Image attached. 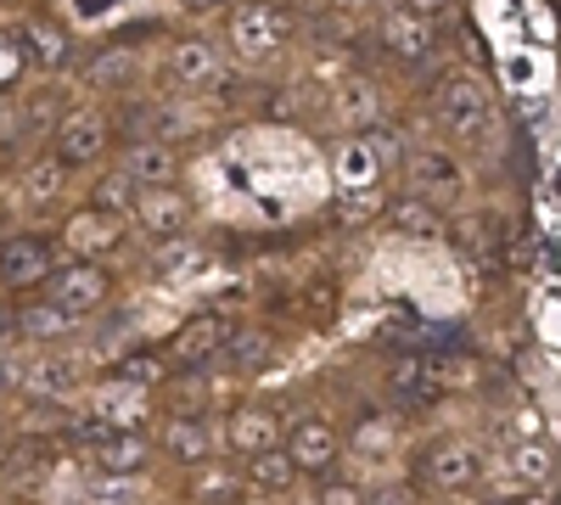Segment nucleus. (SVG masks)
Listing matches in <instances>:
<instances>
[{"mask_svg":"<svg viewBox=\"0 0 561 505\" xmlns=\"http://www.w3.org/2000/svg\"><path fill=\"white\" fill-rule=\"evenodd\" d=\"M433 118L455 135V141H483V135L494 129V96H489V84L478 73H449L438 79L433 90Z\"/></svg>","mask_w":561,"mask_h":505,"instance_id":"nucleus-1","label":"nucleus"},{"mask_svg":"<svg viewBox=\"0 0 561 505\" xmlns=\"http://www.w3.org/2000/svg\"><path fill=\"white\" fill-rule=\"evenodd\" d=\"M73 438H79L96 478H140L147 472V438H140V427H107V422L90 416Z\"/></svg>","mask_w":561,"mask_h":505,"instance_id":"nucleus-2","label":"nucleus"},{"mask_svg":"<svg viewBox=\"0 0 561 505\" xmlns=\"http://www.w3.org/2000/svg\"><path fill=\"white\" fill-rule=\"evenodd\" d=\"M293 39V18L275 7V0H242L237 12H230V51L242 62H270L287 51Z\"/></svg>","mask_w":561,"mask_h":505,"instance_id":"nucleus-3","label":"nucleus"},{"mask_svg":"<svg viewBox=\"0 0 561 505\" xmlns=\"http://www.w3.org/2000/svg\"><path fill=\"white\" fill-rule=\"evenodd\" d=\"M107 292H113L107 269L90 264V259H73V264L45 275V303H57L68 320H90V314L107 303Z\"/></svg>","mask_w":561,"mask_h":505,"instance_id":"nucleus-4","label":"nucleus"},{"mask_svg":"<svg viewBox=\"0 0 561 505\" xmlns=\"http://www.w3.org/2000/svg\"><path fill=\"white\" fill-rule=\"evenodd\" d=\"M427 478L444 489V494H472L483 478H489V455L472 444V438H444L427 449Z\"/></svg>","mask_w":561,"mask_h":505,"instance_id":"nucleus-5","label":"nucleus"},{"mask_svg":"<svg viewBox=\"0 0 561 505\" xmlns=\"http://www.w3.org/2000/svg\"><path fill=\"white\" fill-rule=\"evenodd\" d=\"M410 192H415L421 203H433V208L460 203V197H466V169H460V158L444 152V147H415V158H410Z\"/></svg>","mask_w":561,"mask_h":505,"instance_id":"nucleus-6","label":"nucleus"},{"mask_svg":"<svg viewBox=\"0 0 561 505\" xmlns=\"http://www.w3.org/2000/svg\"><path fill=\"white\" fill-rule=\"evenodd\" d=\"M57 237H39V231H18L0 242V287H34L57 269Z\"/></svg>","mask_w":561,"mask_h":505,"instance_id":"nucleus-7","label":"nucleus"},{"mask_svg":"<svg viewBox=\"0 0 561 505\" xmlns=\"http://www.w3.org/2000/svg\"><path fill=\"white\" fill-rule=\"evenodd\" d=\"M107 141H113V124H107V113H96V107H73V113L57 124V158H62L68 169H90V163L107 152Z\"/></svg>","mask_w":561,"mask_h":505,"instance_id":"nucleus-8","label":"nucleus"},{"mask_svg":"<svg viewBox=\"0 0 561 505\" xmlns=\"http://www.w3.org/2000/svg\"><path fill=\"white\" fill-rule=\"evenodd\" d=\"M287 433V461L304 472H332L337 467V455H343V438L332 433V422L325 416H298L293 427H280Z\"/></svg>","mask_w":561,"mask_h":505,"instance_id":"nucleus-9","label":"nucleus"},{"mask_svg":"<svg viewBox=\"0 0 561 505\" xmlns=\"http://www.w3.org/2000/svg\"><path fill=\"white\" fill-rule=\"evenodd\" d=\"M382 45H388L399 62H427L433 45H438V34H433L427 12H415V7H388V12H382Z\"/></svg>","mask_w":561,"mask_h":505,"instance_id":"nucleus-10","label":"nucleus"},{"mask_svg":"<svg viewBox=\"0 0 561 505\" xmlns=\"http://www.w3.org/2000/svg\"><path fill=\"white\" fill-rule=\"evenodd\" d=\"M225 337H230V326H225L219 314H192V320L174 332L169 359L180 365V371H197V365H208L214 354H225Z\"/></svg>","mask_w":561,"mask_h":505,"instance_id":"nucleus-11","label":"nucleus"},{"mask_svg":"<svg viewBox=\"0 0 561 505\" xmlns=\"http://www.w3.org/2000/svg\"><path fill=\"white\" fill-rule=\"evenodd\" d=\"M129 219H135L147 237H180V231H185V219H192V203H185L174 186H140Z\"/></svg>","mask_w":561,"mask_h":505,"instance_id":"nucleus-12","label":"nucleus"},{"mask_svg":"<svg viewBox=\"0 0 561 505\" xmlns=\"http://www.w3.org/2000/svg\"><path fill=\"white\" fill-rule=\"evenodd\" d=\"M169 79L180 90H214L225 79V57H219V45L208 39H180L174 51H169Z\"/></svg>","mask_w":561,"mask_h":505,"instance_id":"nucleus-13","label":"nucleus"},{"mask_svg":"<svg viewBox=\"0 0 561 505\" xmlns=\"http://www.w3.org/2000/svg\"><path fill=\"white\" fill-rule=\"evenodd\" d=\"M124 242V214H107V208H84L68 219V231H62V248H73L79 259L90 253H113Z\"/></svg>","mask_w":561,"mask_h":505,"instance_id":"nucleus-14","label":"nucleus"},{"mask_svg":"<svg viewBox=\"0 0 561 505\" xmlns=\"http://www.w3.org/2000/svg\"><path fill=\"white\" fill-rule=\"evenodd\" d=\"M90 416L107 422V427H140V422H147V388H135L124 377L90 388Z\"/></svg>","mask_w":561,"mask_h":505,"instance_id":"nucleus-15","label":"nucleus"},{"mask_svg":"<svg viewBox=\"0 0 561 505\" xmlns=\"http://www.w3.org/2000/svg\"><path fill=\"white\" fill-rule=\"evenodd\" d=\"M135 186H174V174H180V158L169 141H152V135H135L124 163H118Z\"/></svg>","mask_w":561,"mask_h":505,"instance_id":"nucleus-16","label":"nucleus"},{"mask_svg":"<svg viewBox=\"0 0 561 505\" xmlns=\"http://www.w3.org/2000/svg\"><path fill=\"white\" fill-rule=\"evenodd\" d=\"M39 399H73L79 382H84V359L79 354H39L28 365V377H23Z\"/></svg>","mask_w":561,"mask_h":505,"instance_id":"nucleus-17","label":"nucleus"},{"mask_svg":"<svg viewBox=\"0 0 561 505\" xmlns=\"http://www.w3.org/2000/svg\"><path fill=\"white\" fill-rule=\"evenodd\" d=\"M388 225H393V237H399V242H415V248H433V242H444V237H449L444 214H438L433 203H421V197L399 203V208L388 214Z\"/></svg>","mask_w":561,"mask_h":505,"instance_id":"nucleus-18","label":"nucleus"},{"mask_svg":"<svg viewBox=\"0 0 561 505\" xmlns=\"http://www.w3.org/2000/svg\"><path fill=\"white\" fill-rule=\"evenodd\" d=\"M225 438H230V449H242V455L270 449V444H280V416H275V410H264V404H248V410L230 416Z\"/></svg>","mask_w":561,"mask_h":505,"instance_id":"nucleus-19","label":"nucleus"},{"mask_svg":"<svg viewBox=\"0 0 561 505\" xmlns=\"http://www.w3.org/2000/svg\"><path fill=\"white\" fill-rule=\"evenodd\" d=\"M62 192H68V163H62V158H34V163L23 169V180H18V197H23L28 208H51Z\"/></svg>","mask_w":561,"mask_h":505,"instance_id":"nucleus-20","label":"nucleus"},{"mask_svg":"<svg viewBox=\"0 0 561 505\" xmlns=\"http://www.w3.org/2000/svg\"><path fill=\"white\" fill-rule=\"evenodd\" d=\"M163 449L174 455L180 467H203L208 455H214V433H208L197 416H174V422L163 427Z\"/></svg>","mask_w":561,"mask_h":505,"instance_id":"nucleus-21","label":"nucleus"},{"mask_svg":"<svg viewBox=\"0 0 561 505\" xmlns=\"http://www.w3.org/2000/svg\"><path fill=\"white\" fill-rule=\"evenodd\" d=\"M337 118L348 129H377L382 124V90L370 84V79H348L337 90Z\"/></svg>","mask_w":561,"mask_h":505,"instance_id":"nucleus-22","label":"nucleus"},{"mask_svg":"<svg viewBox=\"0 0 561 505\" xmlns=\"http://www.w3.org/2000/svg\"><path fill=\"white\" fill-rule=\"evenodd\" d=\"M23 51L34 68H62L68 62V28L45 23V18H28L23 23Z\"/></svg>","mask_w":561,"mask_h":505,"instance_id":"nucleus-23","label":"nucleus"},{"mask_svg":"<svg viewBox=\"0 0 561 505\" xmlns=\"http://www.w3.org/2000/svg\"><path fill=\"white\" fill-rule=\"evenodd\" d=\"M455 242L472 259H494L505 248V219H494V214H460L455 219Z\"/></svg>","mask_w":561,"mask_h":505,"instance_id":"nucleus-24","label":"nucleus"},{"mask_svg":"<svg viewBox=\"0 0 561 505\" xmlns=\"http://www.w3.org/2000/svg\"><path fill=\"white\" fill-rule=\"evenodd\" d=\"M248 483L280 494V489L298 483V467L287 461V449H280V444H270V449H253V455H248Z\"/></svg>","mask_w":561,"mask_h":505,"instance_id":"nucleus-25","label":"nucleus"},{"mask_svg":"<svg viewBox=\"0 0 561 505\" xmlns=\"http://www.w3.org/2000/svg\"><path fill=\"white\" fill-rule=\"evenodd\" d=\"M337 169H343V186H377V180L388 174V158H382L377 147H370V135H359V141H348V147H343Z\"/></svg>","mask_w":561,"mask_h":505,"instance_id":"nucleus-26","label":"nucleus"},{"mask_svg":"<svg viewBox=\"0 0 561 505\" xmlns=\"http://www.w3.org/2000/svg\"><path fill=\"white\" fill-rule=\"evenodd\" d=\"M511 478H517L523 489H545L550 483V449L539 438H523L517 455H511Z\"/></svg>","mask_w":561,"mask_h":505,"instance_id":"nucleus-27","label":"nucleus"},{"mask_svg":"<svg viewBox=\"0 0 561 505\" xmlns=\"http://www.w3.org/2000/svg\"><path fill=\"white\" fill-rule=\"evenodd\" d=\"M388 388H393V393L421 399V393L433 388V359H421V354H399V359L388 365Z\"/></svg>","mask_w":561,"mask_h":505,"instance_id":"nucleus-28","label":"nucleus"},{"mask_svg":"<svg viewBox=\"0 0 561 505\" xmlns=\"http://www.w3.org/2000/svg\"><path fill=\"white\" fill-rule=\"evenodd\" d=\"M242 489H248V478H237V472H225V467H208L203 478H197V505H237L242 500Z\"/></svg>","mask_w":561,"mask_h":505,"instance_id":"nucleus-29","label":"nucleus"},{"mask_svg":"<svg viewBox=\"0 0 561 505\" xmlns=\"http://www.w3.org/2000/svg\"><path fill=\"white\" fill-rule=\"evenodd\" d=\"M225 348H230V365H237L242 377H253L259 365L270 359V343H264L259 332H230V337H225Z\"/></svg>","mask_w":561,"mask_h":505,"instance_id":"nucleus-30","label":"nucleus"},{"mask_svg":"<svg viewBox=\"0 0 561 505\" xmlns=\"http://www.w3.org/2000/svg\"><path fill=\"white\" fill-rule=\"evenodd\" d=\"M135 197H140V186L118 169V174H107L102 186H96V208H107V214H124L129 219V208H135Z\"/></svg>","mask_w":561,"mask_h":505,"instance_id":"nucleus-31","label":"nucleus"},{"mask_svg":"<svg viewBox=\"0 0 561 505\" xmlns=\"http://www.w3.org/2000/svg\"><path fill=\"white\" fill-rule=\"evenodd\" d=\"M163 371H169V359H163V354H129V359L118 365V377L135 382V388H147V393L163 382Z\"/></svg>","mask_w":561,"mask_h":505,"instance_id":"nucleus-32","label":"nucleus"},{"mask_svg":"<svg viewBox=\"0 0 561 505\" xmlns=\"http://www.w3.org/2000/svg\"><path fill=\"white\" fill-rule=\"evenodd\" d=\"M68 326H73V320H68L57 303H34V309L23 314V332H28V337H62Z\"/></svg>","mask_w":561,"mask_h":505,"instance_id":"nucleus-33","label":"nucleus"},{"mask_svg":"<svg viewBox=\"0 0 561 505\" xmlns=\"http://www.w3.org/2000/svg\"><path fill=\"white\" fill-rule=\"evenodd\" d=\"M354 449H359V455H388V449H393V422H359Z\"/></svg>","mask_w":561,"mask_h":505,"instance_id":"nucleus-34","label":"nucleus"},{"mask_svg":"<svg viewBox=\"0 0 561 505\" xmlns=\"http://www.w3.org/2000/svg\"><path fill=\"white\" fill-rule=\"evenodd\" d=\"M377 208H382V197L370 192V186H365V192H354V186H348V192H343V208H337V214H343V219L354 225V219H370Z\"/></svg>","mask_w":561,"mask_h":505,"instance_id":"nucleus-35","label":"nucleus"},{"mask_svg":"<svg viewBox=\"0 0 561 505\" xmlns=\"http://www.w3.org/2000/svg\"><path fill=\"white\" fill-rule=\"evenodd\" d=\"M314 505H365V494H359L354 483H325Z\"/></svg>","mask_w":561,"mask_h":505,"instance_id":"nucleus-36","label":"nucleus"},{"mask_svg":"<svg viewBox=\"0 0 561 505\" xmlns=\"http://www.w3.org/2000/svg\"><path fill=\"white\" fill-rule=\"evenodd\" d=\"M129 62H135V57H124V51H118V57H102V68H96V73H90V79H96V84H124V73H129Z\"/></svg>","mask_w":561,"mask_h":505,"instance_id":"nucleus-37","label":"nucleus"},{"mask_svg":"<svg viewBox=\"0 0 561 505\" xmlns=\"http://www.w3.org/2000/svg\"><path fill=\"white\" fill-rule=\"evenodd\" d=\"M12 388H23V365H18V354L0 348V399H7Z\"/></svg>","mask_w":561,"mask_h":505,"instance_id":"nucleus-38","label":"nucleus"},{"mask_svg":"<svg viewBox=\"0 0 561 505\" xmlns=\"http://www.w3.org/2000/svg\"><path fill=\"white\" fill-rule=\"evenodd\" d=\"M365 505H415V494H410L404 483H388V489H377V494H365Z\"/></svg>","mask_w":561,"mask_h":505,"instance_id":"nucleus-39","label":"nucleus"},{"mask_svg":"<svg viewBox=\"0 0 561 505\" xmlns=\"http://www.w3.org/2000/svg\"><path fill=\"white\" fill-rule=\"evenodd\" d=\"M174 7H180V12H197V18H203V12H219L225 0H174Z\"/></svg>","mask_w":561,"mask_h":505,"instance_id":"nucleus-40","label":"nucleus"},{"mask_svg":"<svg viewBox=\"0 0 561 505\" xmlns=\"http://www.w3.org/2000/svg\"><path fill=\"white\" fill-rule=\"evenodd\" d=\"M517 505H550V494H545V489H528V494H523Z\"/></svg>","mask_w":561,"mask_h":505,"instance_id":"nucleus-41","label":"nucleus"},{"mask_svg":"<svg viewBox=\"0 0 561 505\" xmlns=\"http://www.w3.org/2000/svg\"><path fill=\"white\" fill-rule=\"evenodd\" d=\"M404 7H415V12H433V7H444V0H404Z\"/></svg>","mask_w":561,"mask_h":505,"instance_id":"nucleus-42","label":"nucleus"}]
</instances>
